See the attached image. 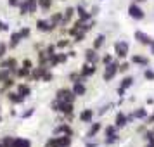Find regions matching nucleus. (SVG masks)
Here are the masks:
<instances>
[{
  "instance_id": "nucleus-1",
  "label": "nucleus",
  "mask_w": 154,
  "mask_h": 147,
  "mask_svg": "<svg viewBox=\"0 0 154 147\" xmlns=\"http://www.w3.org/2000/svg\"><path fill=\"white\" fill-rule=\"evenodd\" d=\"M45 147H71V135H59V137H50L47 140Z\"/></svg>"
},
{
  "instance_id": "nucleus-2",
  "label": "nucleus",
  "mask_w": 154,
  "mask_h": 147,
  "mask_svg": "<svg viewBox=\"0 0 154 147\" xmlns=\"http://www.w3.org/2000/svg\"><path fill=\"white\" fill-rule=\"evenodd\" d=\"M56 99L57 100H64V102H73V104H75L76 95H75V92L71 90V88L63 87V88H59V90L56 92Z\"/></svg>"
},
{
  "instance_id": "nucleus-3",
  "label": "nucleus",
  "mask_w": 154,
  "mask_h": 147,
  "mask_svg": "<svg viewBox=\"0 0 154 147\" xmlns=\"http://www.w3.org/2000/svg\"><path fill=\"white\" fill-rule=\"evenodd\" d=\"M119 73V63H116V61H112L111 64H107L104 69V75H102V78H104V81H111L112 78L116 76Z\"/></svg>"
},
{
  "instance_id": "nucleus-4",
  "label": "nucleus",
  "mask_w": 154,
  "mask_h": 147,
  "mask_svg": "<svg viewBox=\"0 0 154 147\" xmlns=\"http://www.w3.org/2000/svg\"><path fill=\"white\" fill-rule=\"evenodd\" d=\"M128 14H130L132 19H137V21H142V19L146 17V12L142 11V7H140L137 2L130 4V7H128Z\"/></svg>"
},
{
  "instance_id": "nucleus-5",
  "label": "nucleus",
  "mask_w": 154,
  "mask_h": 147,
  "mask_svg": "<svg viewBox=\"0 0 154 147\" xmlns=\"http://www.w3.org/2000/svg\"><path fill=\"white\" fill-rule=\"evenodd\" d=\"M128 50H130V45L126 42H123V40H119V42L114 43V54H116V57H119V59H125V57L128 56Z\"/></svg>"
},
{
  "instance_id": "nucleus-6",
  "label": "nucleus",
  "mask_w": 154,
  "mask_h": 147,
  "mask_svg": "<svg viewBox=\"0 0 154 147\" xmlns=\"http://www.w3.org/2000/svg\"><path fill=\"white\" fill-rule=\"evenodd\" d=\"M95 71H97V68H95V64L92 63H85L83 66H82V69H80V73H82V76L85 78H90L95 75Z\"/></svg>"
},
{
  "instance_id": "nucleus-7",
  "label": "nucleus",
  "mask_w": 154,
  "mask_h": 147,
  "mask_svg": "<svg viewBox=\"0 0 154 147\" xmlns=\"http://www.w3.org/2000/svg\"><path fill=\"white\" fill-rule=\"evenodd\" d=\"M68 61V54H64V52H61V54H54V56L49 59V66L50 68H54V66H57V64H63Z\"/></svg>"
},
{
  "instance_id": "nucleus-8",
  "label": "nucleus",
  "mask_w": 154,
  "mask_h": 147,
  "mask_svg": "<svg viewBox=\"0 0 154 147\" xmlns=\"http://www.w3.org/2000/svg\"><path fill=\"white\" fill-rule=\"evenodd\" d=\"M36 29H38V31H43V33H50V31H54L56 28L50 24V21L38 19V21H36Z\"/></svg>"
},
{
  "instance_id": "nucleus-9",
  "label": "nucleus",
  "mask_w": 154,
  "mask_h": 147,
  "mask_svg": "<svg viewBox=\"0 0 154 147\" xmlns=\"http://www.w3.org/2000/svg\"><path fill=\"white\" fill-rule=\"evenodd\" d=\"M0 68H5V69H11L12 73H16V69H17V61H16L14 57H7V59H4L0 63Z\"/></svg>"
},
{
  "instance_id": "nucleus-10",
  "label": "nucleus",
  "mask_w": 154,
  "mask_h": 147,
  "mask_svg": "<svg viewBox=\"0 0 154 147\" xmlns=\"http://www.w3.org/2000/svg\"><path fill=\"white\" fill-rule=\"evenodd\" d=\"M135 40L139 43H142V45H151L154 42L152 38L147 35V33H144V31H135Z\"/></svg>"
},
{
  "instance_id": "nucleus-11",
  "label": "nucleus",
  "mask_w": 154,
  "mask_h": 147,
  "mask_svg": "<svg viewBox=\"0 0 154 147\" xmlns=\"http://www.w3.org/2000/svg\"><path fill=\"white\" fill-rule=\"evenodd\" d=\"M85 59H87V63H92V64H97L99 63V56H97V50L94 49H88L85 50Z\"/></svg>"
},
{
  "instance_id": "nucleus-12",
  "label": "nucleus",
  "mask_w": 154,
  "mask_h": 147,
  "mask_svg": "<svg viewBox=\"0 0 154 147\" xmlns=\"http://www.w3.org/2000/svg\"><path fill=\"white\" fill-rule=\"evenodd\" d=\"M21 40H23L21 33H19V31H14V33L11 35V38H9V49H16V47L21 43Z\"/></svg>"
},
{
  "instance_id": "nucleus-13",
  "label": "nucleus",
  "mask_w": 154,
  "mask_h": 147,
  "mask_svg": "<svg viewBox=\"0 0 154 147\" xmlns=\"http://www.w3.org/2000/svg\"><path fill=\"white\" fill-rule=\"evenodd\" d=\"M76 12H78V17H80V19H82L83 23L92 21V17H94V16H92L90 12H87V11H85L82 5H78V7H76Z\"/></svg>"
},
{
  "instance_id": "nucleus-14",
  "label": "nucleus",
  "mask_w": 154,
  "mask_h": 147,
  "mask_svg": "<svg viewBox=\"0 0 154 147\" xmlns=\"http://www.w3.org/2000/svg\"><path fill=\"white\" fill-rule=\"evenodd\" d=\"M92 119H94V111L92 109H83L80 112V121L82 123H92Z\"/></svg>"
},
{
  "instance_id": "nucleus-15",
  "label": "nucleus",
  "mask_w": 154,
  "mask_h": 147,
  "mask_svg": "<svg viewBox=\"0 0 154 147\" xmlns=\"http://www.w3.org/2000/svg\"><path fill=\"white\" fill-rule=\"evenodd\" d=\"M7 99H9V102H12V104H21L23 100H24V97H23L19 92H9Z\"/></svg>"
},
{
  "instance_id": "nucleus-16",
  "label": "nucleus",
  "mask_w": 154,
  "mask_h": 147,
  "mask_svg": "<svg viewBox=\"0 0 154 147\" xmlns=\"http://www.w3.org/2000/svg\"><path fill=\"white\" fill-rule=\"evenodd\" d=\"M54 133H56V135H71V137H73V128H71L69 125H61L54 130Z\"/></svg>"
},
{
  "instance_id": "nucleus-17",
  "label": "nucleus",
  "mask_w": 154,
  "mask_h": 147,
  "mask_svg": "<svg viewBox=\"0 0 154 147\" xmlns=\"http://www.w3.org/2000/svg\"><path fill=\"white\" fill-rule=\"evenodd\" d=\"M126 123H128V116H125L123 112H118L116 114V119H114L116 128H123V126H126Z\"/></svg>"
},
{
  "instance_id": "nucleus-18",
  "label": "nucleus",
  "mask_w": 154,
  "mask_h": 147,
  "mask_svg": "<svg viewBox=\"0 0 154 147\" xmlns=\"http://www.w3.org/2000/svg\"><path fill=\"white\" fill-rule=\"evenodd\" d=\"M71 90L75 92L76 97H82V95L87 93V87H85L83 83H73V88H71Z\"/></svg>"
},
{
  "instance_id": "nucleus-19",
  "label": "nucleus",
  "mask_w": 154,
  "mask_h": 147,
  "mask_svg": "<svg viewBox=\"0 0 154 147\" xmlns=\"http://www.w3.org/2000/svg\"><path fill=\"white\" fill-rule=\"evenodd\" d=\"M63 12H54V14L50 16V24L54 26V28H57V26H61V21H63Z\"/></svg>"
},
{
  "instance_id": "nucleus-20",
  "label": "nucleus",
  "mask_w": 154,
  "mask_h": 147,
  "mask_svg": "<svg viewBox=\"0 0 154 147\" xmlns=\"http://www.w3.org/2000/svg\"><path fill=\"white\" fill-rule=\"evenodd\" d=\"M87 78L82 76V73L80 71H75V73H69V81L71 83H83Z\"/></svg>"
},
{
  "instance_id": "nucleus-21",
  "label": "nucleus",
  "mask_w": 154,
  "mask_h": 147,
  "mask_svg": "<svg viewBox=\"0 0 154 147\" xmlns=\"http://www.w3.org/2000/svg\"><path fill=\"white\" fill-rule=\"evenodd\" d=\"M16 76L17 78H29L31 76V69H28V68H17V69H16V73H14Z\"/></svg>"
},
{
  "instance_id": "nucleus-22",
  "label": "nucleus",
  "mask_w": 154,
  "mask_h": 147,
  "mask_svg": "<svg viewBox=\"0 0 154 147\" xmlns=\"http://www.w3.org/2000/svg\"><path fill=\"white\" fill-rule=\"evenodd\" d=\"M132 63L133 64H139V66H147L149 64V59L144 56H139V54H135V56L132 57Z\"/></svg>"
},
{
  "instance_id": "nucleus-23",
  "label": "nucleus",
  "mask_w": 154,
  "mask_h": 147,
  "mask_svg": "<svg viewBox=\"0 0 154 147\" xmlns=\"http://www.w3.org/2000/svg\"><path fill=\"white\" fill-rule=\"evenodd\" d=\"M100 128H102V125H100V123H92L90 130H88V133H87V137H88V139L95 137V135H97V133L100 132Z\"/></svg>"
},
{
  "instance_id": "nucleus-24",
  "label": "nucleus",
  "mask_w": 154,
  "mask_h": 147,
  "mask_svg": "<svg viewBox=\"0 0 154 147\" xmlns=\"http://www.w3.org/2000/svg\"><path fill=\"white\" fill-rule=\"evenodd\" d=\"M17 92L21 93L23 97L26 99V97H29L31 95V88H29L28 85H24V83H21V85H17Z\"/></svg>"
},
{
  "instance_id": "nucleus-25",
  "label": "nucleus",
  "mask_w": 154,
  "mask_h": 147,
  "mask_svg": "<svg viewBox=\"0 0 154 147\" xmlns=\"http://www.w3.org/2000/svg\"><path fill=\"white\" fill-rule=\"evenodd\" d=\"M11 76H14V73L11 69H5V68H0V83H4L5 80H9Z\"/></svg>"
},
{
  "instance_id": "nucleus-26",
  "label": "nucleus",
  "mask_w": 154,
  "mask_h": 147,
  "mask_svg": "<svg viewBox=\"0 0 154 147\" xmlns=\"http://www.w3.org/2000/svg\"><path fill=\"white\" fill-rule=\"evenodd\" d=\"M26 5H28V14H35L38 11V0H26Z\"/></svg>"
},
{
  "instance_id": "nucleus-27",
  "label": "nucleus",
  "mask_w": 154,
  "mask_h": 147,
  "mask_svg": "<svg viewBox=\"0 0 154 147\" xmlns=\"http://www.w3.org/2000/svg\"><path fill=\"white\" fill-rule=\"evenodd\" d=\"M104 42H106V36H104V35H99L97 38L94 40V43H92V47H94L95 50H99L100 47H102V45H104Z\"/></svg>"
},
{
  "instance_id": "nucleus-28",
  "label": "nucleus",
  "mask_w": 154,
  "mask_h": 147,
  "mask_svg": "<svg viewBox=\"0 0 154 147\" xmlns=\"http://www.w3.org/2000/svg\"><path fill=\"white\" fill-rule=\"evenodd\" d=\"M14 147H31L28 139H14Z\"/></svg>"
},
{
  "instance_id": "nucleus-29",
  "label": "nucleus",
  "mask_w": 154,
  "mask_h": 147,
  "mask_svg": "<svg viewBox=\"0 0 154 147\" xmlns=\"http://www.w3.org/2000/svg\"><path fill=\"white\" fill-rule=\"evenodd\" d=\"M132 85H133V78H132V76H125L123 80H121V85H119V87L126 90V88H130Z\"/></svg>"
},
{
  "instance_id": "nucleus-30",
  "label": "nucleus",
  "mask_w": 154,
  "mask_h": 147,
  "mask_svg": "<svg viewBox=\"0 0 154 147\" xmlns=\"http://www.w3.org/2000/svg\"><path fill=\"white\" fill-rule=\"evenodd\" d=\"M38 7L42 11H50L52 7V0H38Z\"/></svg>"
},
{
  "instance_id": "nucleus-31",
  "label": "nucleus",
  "mask_w": 154,
  "mask_h": 147,
  "mask_svg": "<svg viewBox=\"0 0 154 147\" xmlns=\"http://www.w3.org/2000/svg\"><path fill=\"white\" fill-rule=\"evenodd\" d=\"M38 63L40 64H47V66H49V56H47L45 50H40V52H38Z\"/></svg>"
},
{
  "instance_id": "nucleus-32",
  "label": "nucleus",
  "mask_w": 154,
  "mask_h": 147,
  "mask_svg": "<svg viewBox=\"0 0 154 147\" xmlns=\"http://www.w3.org/2000/svg\"><path fill=\"white\" fill-rule=\"evenodd\" d=\"M2 145L4 147H14V139H12L11 135H5V137L2 139Z\"/></svg>"
},
{
  "instance_id": "nucleus-33",
  "label": "nucleus",
  "mask_w": 154,
  "mask_h": 147,
  "mask_svg": "<svg viewBox=\"0 0 154 147\" xmlns=\"http://www.w3.org/2000/svg\"><path fill=\"white\" fill-rule=\"evenodd\" d=\"M118 140H119V135L118 133H112V135H107V137H106V144L111 145V144H116Z\"/></svg>"
},
{
  "instance_id": "nucleus-34",
  "label": "nucleus",
  "mask_w": 154,
  "mask_h": 147,
  "mask_svg": "<svg viewBox=\"0 0 154 147\" xmlns=\"http://www.w3.org/2000/svg\"><path fill=\"white\" fill-rule=\"evenodd\" d=\"M14 83H16V81H14V78L11 76L9 80H5V81L2 83V90H4V92H5V90H9L11 87H14Z\"/></svg>"
},
{
  "instance_id": "nucleus-35",
  "label": "nucleus",
  "mask_w": 154,
  "mask_h": 147,
  "mask_svg": "<svg viewBox=\"0 0 154 147\" xmlns=\"http://www.w3.org/2000/svg\"><path fill=\"white\" fill-rule=\"evenodd\" d=\"M133 116H135L137 119H144L147 116V111L144 109V107H140V109H137V111L133 112Z\"/></svg>"
},
{
  "instance_id": "nucleus-36",
  "label": "nucleus",
  "mask_w": 154,
  "mask_h": 147,
  "mask_svg": "<svg viewBox=\"0 0 154 147\" xmlns=\"http://www.w3.org/2000/svg\"><path fill=\"white\" fill-rule=\"evenodd\" d=\"M19 14H21V16L28 14V5H26V0H23L21 4H19Z\"/></svg>"
},
{
  "instance_id": "nucleus-37",
  "label": "nucleus",
  "mask_w": 154,
  "mask_h": 147,
  "mask_svg": "<svg viewBox=\"0 0 154 147\" xmlns=\"http://www.w3.org/2000/svg\"><path fill=\"white\" fill-rule=\"evenodd\" d=\"M56 45H54V43H50V45H47V49H45V52H47V56H49V59L52 56H54V54H56Z\"/></svg>"
},
{
  "instance_id": "nucleus-38",
  "label": "nucleus",
  "mask_w": 154,
  "mask_h": 147,
  "mask_svg": "<svg viewBox=\"0 0 154 147\" xmlns=\"http://www.w3.org/2000/svg\"><path fill=\"white\" fill-rule=\"evenodd\" d=\"M128 69H130V63H126L125 59H123V63H119V73H125Z\"/></svg>"
},
{
  "instance_id": "nucleus-39",
  "label": "nucleus",
  "mask_w": 154,
  "mask_h": 147,
  "mask_svg": "<svg viewBox=\"0 0 154 147\" xmlns=\"http://www.w3.org/2000/svg\"><path fill=\"white\" fill-rule=\"evenodd\" d=\"M83 40H85V31H82V29H80L76 35H75V42L80 43V42H83Z\"/></svg>"
},
{
  "instance_id": "nucleus-40",
  "label": "nucleus",
  "mask_w": 154,
  "mask_h": 147,
  "mask_svg": "<svg viewBox=\"0 0 154 147\" xmlns=\"http://www.w3.org/2000/svg\"><path fill=\"white\" fill-rule=\"evenodd\" d=\"M68 45H69V40H64V38H63V40H59V42L56 43L57 49H66Z\"/></svg>"
},
{
  "instance_id": "nucleus-41",
  "label": "nucleus",
  "mask_w": 154,
  "mask_h": 147,
  "mask_svg": "<svg viewBox=\"0 0 154 147\" xmlns=\"http://www.w3.org/2000/svg\"><path fill=\"white\" fill-rule=\"evenodd\" d=\"M116 130H118V128H116V125L106 126V137H107V135H112V133H116Z\"/></svg>"
},
{
  "instance_id": "nucleus-42",
  "label": "nucleus",
  "mask_w": 154,
  "mask_h": 147,
  "mask_svg": "<svg viewBox=\"0 0 154 147\" xmlns=\"http://www.w3.org/2000/svg\"><path fill=\"white\" fill-rule=\"evenodd\" d=\"M7 49H9V45H5L4 42H0V59L7 54Z\"/></svg>"
},
{
  "instance_id": "nucleus-43",
  "label": "nucleus",
  "mask_w": 154,
  "mask_h": 147,
  "mask_svg": "<svg viewBox=\"0 0 154 147\" xmlns=\"http://www.w3.org/2000/svg\"><path fill=\"white\" fill-rule=\"evenodd\" d=\"M52 78H54V75H52V73H50V69H49V71H47V73H45V75H43L42 81H45V83H47V81H50Z\"/></svg>"
},
{
  "instance_id": "nucleus-44",
  "label": "nucleus",
  "mask_w": 154,
  "mask_h": 147,
  "mask_svg": "<svg viewBox=\"0 0 154 147\" xmlns=\"http://www.w3.org/2000/svg\"><path fill=\"white\" fill-rule=\"evenodd\" d=\"M144 78H146V80H149V81H151V80H154V71L147 69L146 73H144Z\"/></svg>"
},
{
  "instance_id": "nucleus-45",
  "label": "nucleus",
  "mask_w": 154,
  "mask_h": 147,
  "mask_svg": "<svg viewBox=\"0 0 154 147\" xmlns=\"http://www.w3.org/2000/svg\"><path fill=\"white\" fill-rule=\"evenodd\" d=\"M23 68L33 69V63H31V59H24V61H23Z\"/></svg>"
},
{
  "instance_id": "nucleus-46",
  "label": "nucleus",
  "mask_w": 154,
  "mask_h": 147,
  "mask_svg": "<svg viewBox=\"0 0 154 147\" xmlns=\"http://www.w3.org/2000/svg\"><path fill=\"white\" fill-rule=\"evenodd\" d=\"M111 63H112V56L107 54V56L102 57V64H104V66H107V64H111Z\"/></svg>"
},
{
  "instance_id": "nucleus-47",
  "label": "nucleus",
  "mask_w": 154,
  "mask_h": 147,
  "mask_svg": "<svg viewBox=\"0 0 154 147\" xmlns=\"http://www.w3.org/2000/svg\"><path fill=\"white\" fill-rule=\"evenodd\" d=\"M19 33H21V36H23V38H28L31 31H29V28H21V31H19Z\"/></svg>"
},
{
  "instance_id": "nucleus-48",
  "label": "nucleus",
  "mask_w": 154,
  "mask_h": 147,
  "mask_svg": "<svg viewBox=\"0 0 154 147\" xmlns=\"http://www.w3.org/2000/svg\"><path fill=\"white\" fill-rule=\"evenodd\" d=\"M78 31H80V29H78L76 26H73V28H69V29H68V35H69V36H75V35L78 33Z\"/></svg>"
},
{
  "instance_id": "nucleus-49",
  "label": "nucleus",
  "mask_w": 154,
  "mask_h": 147,
  "mask_svg": "<svg viewBox=\"0 0 154 147\" xmlns=\"http://www.w3.org/2000/svg\"><path fill=\"white\" fill-rule=\"evenodd\" d=\"M21 2L23 0H9V5H11V7H19Z\"/></svg>"
},
{
  "instance_id": "nucleus-50",
  "label": "nucleus",
  "mask_w": 154,
  "mask_h": 147,
  "mask_svg": "<svg viewBox=\"0 0 154 147\" xmlns=\"http://www.w3.org/2000/svg\"><path fill=\"white\" fill-rule=\"evenodd\" d=\"M33 112H35V107H31L29 111H26V112H24V114H23V118L26 119V118H29V116H33Z\"/></svg>"
},
{
  "instance_id": "nucleus-51",
  "label": "nucleus",
  "mask_w": 154,
  "mask_h": 147,
  "mask_svg": "<svg viewBox=\"0 0 154 147\" xmlns=\"http://www.w3.org/2000/svg\"><path fill=\"white\" fill-rule=\"evenodd\" d=\"M9 29V24H5V23L0 21V31H7Z\"/></svg>"
},
{
  "instance_id": "nucleus-52",
  "label": "nucleus",
  "mask_w": 154,
  "mask_h": 147,
  "mask_svg": "<svg viewBox=\"0 0 154 147\" xmlns=\"http://www.w3.org/2000/svg\"><path fill=\"white\" fill-rule=\"evenodd\" d=\"M125 88H121V87H119V88H118V95H119V97H123V95H125Z\"/></svg>"
},
{
  "instance_id": "nucleus-53",
  "label": "nucleus",
  "mask_w": 154,
  "mask_h": 147,
  "mask_svg": "<svg viewBox=\"0 0 154 147\" xmlns=\"http://www.w3.org/2000/svg\"><path fill=\"white\" fill-rule=\"evenodd\" d=\"M107 109H109V106H104V107H102V109H100V114H104V112L107 111Z\"/></svg>"
},
{
  "instance_id": "nucleus-54",
  "label": "nucleus",
  "mask_w": 154,
  "mask_h": 147,
  "mask_svg": "<svg viewBox=\"0 0 154 147\" xmlns=\"http://www.w3.org/2000/svg\"><path fill=\"white\" fill-rule=\"evenodd\" d=\"M147 121H149V123H154V112L149 116V119H147Z\"/></svg>"
},
{
  "instance_id": "nucleus-55",
  "label": "nucleus",
  "mask_w": 154,
  "mask_h": 147,
  "mask_svg": "<svg viewBox=\"0 0 154 147\" xmlns=\"http://www.w3.org/2000/svg\"><path fill=\"white\" fill-rule=\"evenodd\" d=\"M87 147H97V144H94V142H88V144H87Z\"/></svg>"
},
{
  "instance_id": "nucleus-56",
  "label": "nucleus",
  "mask_w": 154,
  "mask_h": 147,
  "mask_svg": "<svg viewBox=\"0 0 154 147\" xmlns=\"http://www.w3.org/2000/svg\"><path fill=\"white\" fill-rule=\"evenodd\" d=\"M149 47H151V54H154V42L151 43V45H149Z\"/></svg>"
},
{
  "instance_id": "nucleus-57",
  "label": "nucleus",
  "mask_w": 154,
  "mask_h": 147,
  "mask_svg": "<svg viewBox=\"0 0 154 147\" xmlns=\"http://www.w3.org/2000/svg\"><path fill=\"white\" fill-rule=\"evenodd\" d=\"M147 147H154V140H151V142L147 144Z\"/></svg>"
},
{
  "instance_id": "nucleus-58",
  "label": "nucleus",
  "mask_w": 154,
  "mask_h": 147,
  "mask_svg": "<svg viewBox=\"0 0 154 147\" xmlns=\"http://www.w3.org/2000/svg\"><path fill=\"white\" fill-rule=\"evenodd\" d=\"M133 2H137V4H140V2H146V0H133Z\"/></svg>"
},
{
  "instance_id": "nucleus-59",
  "label": "nucleus",
  "mask_w": 154,
  "mask_h": 147,
  "mask_svg": "<svg viewBox=\"0 0 154 147\" xmlns=\"http://www.w3.org/2000/svg\"><path fill=\"white\" fill-rule=\"evenodd\" d=\"M0 147H4V145H2V139H0Z\"/></svg>"
},
{
  "instance_id": "nucleus-60",
  "label": "nucleus",
  "mask_w": 154,
  "mask_h": 147,
  "mask_svg": "<svg viewBox=\"0 0 154 147\" xmlns=\"http://www.w3.org/2000/svg\"><path fill=\"white\" fill-rule=\"evenodd\" d=\"M0 123H2V116H0Z\"/></svg>"
},
{
  "instance_id": "nucleus-61",
  "label": "nucleus",
  "mask_w": 154,
  "mask_h": 147,
  "mask_svg": "<svg viewBox=\"0 0 154 147\" xmlns=\"http://www.w3.org/2000/svg\"><path fill=\"white\" fill-rule=\"evenodd\" d=\"M152 130H154V128H152Z\"/></svg>"
}]
</instances>
